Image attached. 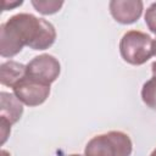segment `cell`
Wrapping results in <instances>:
<instances>
[{
	"label": "cell",
	"mask_w": 156,
	"mask_h": 156,
	"mask_svg": "<svg viewBox=\"0 0 156 156\" xmlns=\"http://www.w3.org/2000/svg\"><path fill=\"white\" fill-rule=\"evenodd\" d=\"M27 76L26 65L17 61H6L0 65V83L5 87L13 88Z\"/></svg>",
	"instance_id": "cell-8"
},
{
	"label": "cell",
	"mask_w": 156,
	"mask_h": 156,
	"mask_svg": "<svg viewBox=\"0 0 156 156\" xmlns=\"http://www.w3.org/2000/svg\"><path fill=\"white\" fill-rule=\"evenodd\" d=\"M141 99L144 104L150 108H156V79L151 78L143 84Z\"/></svg>",
	"instance_id": "cell-10"
},
{
	"label": "cell",
	"mask_w": 156,
	"mask_h": 156,
	"mask_svg": "<svg viewBox=\"0 0 156 156\" xmlns=\"http://www.w3.org/2000/svg\"><path fill=\"white\" fill-rule=\"evenodd\" d=\"M0 127H1V136H2L1 144H4V143L6 141V139H7L9 134H10V132H11V124H10L6 119L0 118Z\"/></svg>",
	"instance_id": "cell-12"
},
{
	"label": "cell",
	"mask_w": 156,
	"mask_h": 156,
	"mask_svg": "<svg viewBox=\"0 0 156 156\" xmlns=\"http://www.w3.org/2000/svg\"><path fill=\"white\" fill-rule=\"evenodd\" d=\"M23 113V104L15 94L1 91L0 93V118L6 119L11 126L20 121Z\"/></svg>",
	"instance_id": "cell-7"
},
{
	"label": "cell",
	"mask_w": 156,
	"mask_h": 156,
	"mask_svg": "<svg viewBox=\"0 0 156 156\" xmlns=\"http://www.w3.org/2000/svg\"><path fill=\"white\" fill-rule=\"evenodd\" d=\"M108 9L115 21L121 24H132L140 18L144 4L141 0H111Z\"/></svg>",
	"instance_id": "cell-6"
},
{
	"label": "cell",
	"mask_w": 156,
	"mask_h": 156,
	"mask_svg": "<svg viewBox=\"0 0 156 156\" xmlns=\"http://www.w3.org/2000/svg\"><path fill=\"white\" fill-rule=\"evenodd\" d=\"M34 9L41 15H52L60 11L63 5V1L58 0H32L30 1Z\"/></svg>",
	"instance_id": "cell-9"
},
{
	"label": "cell",
	"mask_w": 156,
	"mask_h": 156,
	"mask_svg": "<svg viewBox=\"0 0 156 156\" xmlns=\"http://www.w3.org/2000/svg\"><path fill=\"white\" fill-rule=\"evenodd\" d=\"M133 144L129 135L111 130L93 136L85 145L84 156H130Z\"/></svg>",
	"instance_id": "cell-2"
},
{
	"label": "cell",
	"mask_w": 156,
	"mask_h": 156,
	"mask_svg": "<svg viewBox=\"0 0 156 156\" xmlns=\"http://www.w3.org/2000/svg\"><path fill=\"white\" fill-rule=\"evenodd\" d=\"M119 52L127 63L133 66L144 65L155 55L154 39L144 32L136 29L128 30L121 38Z\"/></svg>",
	"instance_id": "cell-3"
},
{
	"label": "cell",
	"mask_w": 156,
	"mask_h": 156,
	"mask_svg": "<svg viewBox=\"0 0 156 156\" xmlns=\"http://www.w3.org/2000/svg\"><path fill=\"white\" fill-rule=\"evenodd\" d=\"M150 156H156V149H154V150H152V152L150 154Z\"/></svg>",
	"instance_id": "cell-16"
},
{
	"label": "cell",
	"mask_w": 156,
	"mask_h": 156,
	"mask_svg": "<svg viewBox=\"0 0 156 156\" xmlns=\"http://www.w3.org/2000/svg\"><path fill=\"white\" fill-rule=\"evenodd\" d=\"M12 89L13 94L22 104L32 107L41 105L50 95V85L33 80L27 76Z\"/></svg>",
	"instance_id": "cell-5"
},
{
	"label": "cell",
	"mask_w": 156,
	"mask_h": 156,
	"mask_svg": "<svg viewBox=\"0 0 156 156\" xmlns=\"http://www.w3.org/2000/svg\"><path fill=\"white\" fill-rule=\"evenodd\" d=\"M68 156H84V155H80V154H72V155H68Z\"/></svg>",
	"instance_id": "cell-18"
},
{
	"label": "cell",
	"mask_w": 156,
	"mask_h": 156,
	"mask_svg": "<svg viewBox=\"0 0 156 156\" xmlns=\"http://www.w3.org/2000/svg\"><path fill=\"white\" fill-rule=\"evenodd\" d=\"M154 46H155V56H156V39H154Z\"/></svg>",
	"instance_id": "cell-17"
},
{
	"label": "cell",
	"mask_w": 156,
	"mask_h": 156,
	"mask_svg": "<svg viewBox=\"0 0 156 156\" xmlns=\"http://www.w3.org/2000/svg\"><path fill=\"white\" fill-rule=\"evenodd\" d=\"M27 77L43 84L50 85L55 82L61 72L58 60L50 54H41L32 58L27 65Z\"/></svg>",
	"instance_id": "cell-4"
},
{
	"label": "cell",
	"mask_w": 156,
	"mask_h": 156,
	"mask_svg": "<svg viewBox=\"0 0 156 156\" xmlns=\"http://www.w3.org/2000/svg\"><path fill=\"white\" fill-rule=\"evenodd\" d=\"M56 40V29L45 18L32 13H16L0 26V55L13 57L24 45L33 50H46Z\"/></svg>",
	"instance_id": "cell-1"
},
{
	"label": "cell",
	"mask_w": 156,
	"mask_h": 156,
	"mask_svg": "<svg viewBox=\"0 0 156 156\" xmlns=\"http://www.w3.org/2000/svg\"><path fill=\"white\" fill-rule=\"evenodd\" d=\"M1 156H11L6 150H1Z\"/></svg>",
	"instance_id": "cell-15"
},
{
	"label": "cell",
	"mask_w": 156,
	"mask_h": 156,
	"mask_svg": "<svg viewBox=\"0 0 156 156\" xmlns=\"http://www.w3.org/2000/svg\"><path fill=\"white\" fill-rule=\"evenodd\" d=\"M144 20H145V23H146L147 28L150 29V32L156 34V2H152L146 9Z\"/></svg>",
	"instance_id": "cell-11"
},
{
	"label": "cell",
	"mask_w": 156,
	"mask_h": 156,
	"mask_svg": "<svg viewBox=\"0 0 156 156\" xmlns=\"http://www.w3.org/2000/svg\"><path fill=\"white\" fill-rule=\"evenodd\" d=\"M151 72H152V78L156 79V61H154L151 65Z\"/></svg>",
	"instance_id": "cell-14"
},
{
	"label": "cell",
	"mask_w": 156,
	"mask_h": 156,
	"mask_svg": "<svg viewBox=\"0 0 156 156\" xmlns=\"http://www.w3.org/2000/svg\"><path fill=\"white\" fill-rule=\"evenodd\" d=\"M22 4H23L22 0H20V1H13V2H9L7 0H4V6H2V9H4V11H5V10H9V7L12 9V7L20 6V5H22Z\"/></svg>",
	"instance_id": "cell-13"
}]
</instances>
